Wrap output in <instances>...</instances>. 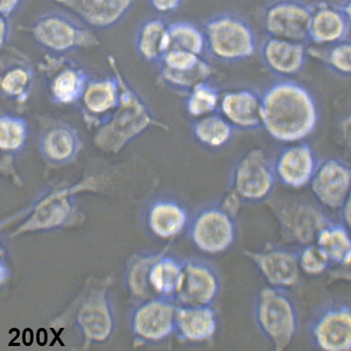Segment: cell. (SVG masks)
<instances>
[{"label":"cell","mask_w":351,"mask_h":351,"mask_svg":"<svg viewBox=\"0 0 351 351\" xmlns=\"http://www.w3.org/2000/svg\"><path fill=\"white\" fill-rule=\"evenodd\" d=\"M313 5L302 0H274L262 14L265 36L309 44Z\"/></svg>","instance_id":"11"},{"label":"cell","mask_w":351,"mask_h":351,"mask_svg":"<svg viewBox=\"0 0 351 351\" xmlns=\"http://www.w3.org/2000/svg\"><path fill=\"white\" fill-rule=\"evenodd\" d=\"M19 29L28 32L39 47L51 55L66 56L100 45L91 28L60 12L39 16L29 25L20 26Z\"/></svg>","instance_id":"5"},{"label":"cell","mask_w":351,"mask_h":351,"mask_svg":"<svg viewBox=\"0 0 351 351\" xmlns=\"http://www.w3.org/2000/svg\"><path fill=\"white\" fill-rule=\"evenodd\" d=\"M38 148L47 163L62 167L77 157L82 141L77 129L71 124L46 117L39 122Z\"/></svg>","instance_id":"16"},{"label":"cell","mask_w":351,"mask_h":351,"mask_svg":"<svg viewBox=\"0 0 351 351\" xmlns=\"http://www.w3.org/2000/svg\"><path fill=\"white\" fill-rule=\"evenodd\" d=\"M262 128L278 143L304 142L316 130L319 110L316 99L304 84L280 79L261 94Z\"/></svg>","instance_id":"1"},{"label":"cell","mask_w":351,"mask_h":351,"mask_svg":"<svg viewBox=\"0 0 351 351\" xmlns=\"http://www.w3.org/2000/svg\"><path fill=\"white\" fill-rule=\"evenodd\" d=\"M221 94L223 92L210 80L197 84L184 95L187 115L193 120L219 111Z\"/></svg>","instance_id":"35"},{"label":"cell","mask_w":351,"mask_h":351,"mask_svg":"<svg viewBox=\"0 0 351 351\" xmlns=\"http://www.w3.org/2000/svg\"><path fill=\"white\" fill-rule=\"evenodd\" d=\"M10 19L5 17H0V45L1 49H5L9 44L10 34H11V24Z\"/></svg>","instance_id":"41"},{"label":"cell","mask_w":351,"mask_h":351,"mask_svg":"<svg viewBox=\"0 0 351 351\" xmlns=\"http://www.w3.org/2000/svg\"><path fill=\"white\" fill-rule=\"evenodd\" d=\"M237 219L221 203L203 206L191 217L187 228L189 238L199 252L221 255L235 244Z\"/></svg>","instance_id":"6"},{"label":"cell","mask_w":351,"mask_h":351,"mask_svg":"<svg viewBox=\"0 0 351 351\" xmlns=\"http://www.w3.org/2000/svg\"><path fill=\"white\" fill-rule=\"evenodd\" d=\"M221 290V276L215 266L199 258L184 261L183 280L175 298L177 304L213 305Z\"/></svg>","instance_id":"15"},{"label":"cell","mask_w":351,"mask_h":351,"mask_svg":"<svg viewBox=\"0 0 351 351\" xmlns=\"http://www.w3.org/2000/svg\"><path fill=\"white\" fill-rule=\"evenodd\" d=\"M342 269H345L346 270H347V271H348L351 274V264L350 265L349 267L342 268Z\"/></svg>","instance_id":"45"},{"label":"cell","mask_w":351,"mask_h":351,"mask_svg":"<svg viewBox=\"0 0 351 351\" xmlns=\"http://www.w3.org/2000/svg\"><path fill=\"white\" fill-rule=\"evenodd\" d=\"M339 128L343 143L351 151V112L341 120Z\"/></svg>","instance_id":"42"},{"label":"cell","mask_w":351,"mask_h":351,"mask_svg":"<svg viewBox=\"0 0 351 351\" xmlns=\"http://www.w3.org/2000/svg\"><path fill=\"white\" fill-rule=\"evenodd\" d=\"M351 28L341 5L328 1L313 5L308 43L321 47L333 45L349 38Z\"/></svg>","instance_id":"25"},{"label":"cell","mask_w":351,"mask_h":351,"mask_svg":"<svg viewBox=\"0 0 351 351\" xmlns=\"http://www.w3.org/2000/svg\"><path fill=\"white\" fill-rule=\"evenodd\" d=\"M25 0H0V13L3 17L11 19L21 9Z\"/></svg>","instance_id":"40"},{"label":"cell","mask_w":351,"mask_h":351,"mask_svg":"<svg viewBox=\"0 0 351 351\" xmlns=\"http://www.w3.org/2000/svg\"><path fill=\"white\" fill-rule=\"evenodd\" d=\"M0 91L3 98L16 107L28 103L34 91L35 70L31 60L14 47L3 49Z\"/></svg>","instance_id":"19"},{"label":"cell","mask_w":351,"mask_h":351,"mask_svg":"<svg viewBox=\"0 0 351 351\" xmlns=\"http://www.w3.org/2000/svg\"><path fill=\"white\" fill-rule=\"evenodd\" d=\"M108 63L119 80L120 104L108 122L97 129L94 143L101 151L117 153L147 131L155 121L147 104L125 78L114 56H108Z\"/></svg>","instance_id":"2"},{"label":"cell","mask_w":351,"mask_h":351,"mask_svg":"<svg viewBox=\"0 0 351 351\" xmlns=\"http://www.w3.org/2000/svg\"><path fill=\"white\" fill-rule=\"evenodd\" d=\"M92 30H107L126 18L135 0H55Z\"/></svg>","instance_id":"21"},{"label":"cell","mask_w":351,"mask_h":351,"mask_svg":"<svg viewBox=\"0 0 351 351\" xmlns=\"http://www.w3.org/2000/svg\"><path fill=\"white\" fill-rule=\"evenodd\" d=\"M236 131L219 111L193 119L191 123L192 134L197 142L213 150L227 146Z\"/></svg>","instance_id":"33"},{"label":"cell","mask_w":351,"mask_h":351,"mask_svg":"<svg viewBox=\"0 0 351 351\" xmlns=\"http://www.w3.org/2000/svg\"><path fill=\"white\" fill-rule=\"evenodd\" d=\"M183 274L184 261L160 253L153 261L148 276L149 288L153 297L175 301L183 280Z\"/></svg>","instance_id":"29"},{"label":"cell","mask_w":351,"mask_h":351,"mask_svg":"<svg viewBox=\"0 0 351 351\" xmlns=\"http://www.w3.org/2000/svg\"><path fill=\"white\" fill-rule=\"evenodd\" d=\"M75 211V199L70 189L56 191L43 197L35 204L23 228L58 227L70 220Z\"/></svg>","instance_id":"28"},{"label":"cell","mask_w":351,"mask_h":351,"mask_svg":"<svg viewBox=\"0 0 351 351\" xmlns=\"http://www.w3.org/2000/svg\"><path fill=\"white\" fill-rule=\"evenodd\" d=\"M309 186L322 208L340 210L351 192V167L337 158L319 161Z\"/></svg>","instance_id":"17"},{"label":"cell","mask_w":351,"mask_h":351,"mask_svg":"<svg viewBox=\"0 0 351 351\" xmlns=\"http://www.w3.org/2000/svg\"><path fill=\"white\" fill-rule=\"evenodd\" d=\"M219 112L240 131L262 128L261 94L251 88H238L221 94Z\"/></svg>","instance_id":"24"},{"label":"cell","mask_w":351,"mask_h":351,"mask_svg":"<svg viewBox=\"0 0 351 351\" xmlns=\"http://www.w3.org/2000/svg\"><path fill=\"white\" fill-rule=\"evenodd\" d=\"M339 211L341 212V223L351 232V192Z\"/></svg>","instance_id":"43"},{"label":"cell","mask_w":351,"mask_h":351,"mask_svg":"<svg viewBox=\"0 0 351 351\" xmlns=\"http://www.w3.org/2000/svg\"><path fill=\"white\" fill-rule=\"evenodd\" d=\"M149 3L157 13L165 14L172 13L183 5L184 0H148Z\"/></svg>","instance_id":"39"},{"label":"cell","mask_w":351,"mask_h":351,"mask_svg":"<svg viewBox=\"0 0 351 351\" xmlns=\"http://www.w3.org/2000/svg\"><path fill=\"white\" fill-rule=\"evenodd\" d=\"M121 99V86L118 76L112 75L93 77L88 82L82 99L76 104L80 118L90 128L95 130L111 118Z\"/></svg>","instance_id":"14"},{"label":"cell","mask_w":351,"mask_h":351,"mask_svg":"<svg viewBox=\"0 0 351 351\" xmlns=\"http://www.w3.org/2000/svg\"><path fill=\"white\" fill-rule=\"evenodd\" d=\"M77 326L86 340L101 343L108 340L114 332V319L111 302L105 293H96L82 306Z\"/></svg>","instance_id":"26"},{"label":"cell","mask_w":351,"mask_h":351,"mask_svg":"<svg viewBox=\"0 0 351 351\" xmlns=\"http://www.w3.org/2000/svg\"><path fill=\"white\" fill-rule=\"evenodd\" d=\"M159 254H148L137 257L128 273V286L134 295L142 300L154 298L148 285V276L153 261Z\"/></svg>","instance_id":"37"},{"label":"cell","mask_w":351,"mask_h":351,"mask_svg":"<svg viewBox=\"0 0 351 351\" xmlns=\"http://www.w3.org/2000/svg\"><path fill=\"white\" fill-rule=\"evenodd\" d=\"M324 49L311 50L313 54L319 58L326 68L333 74L341 77H351V40L347 38L341 42L328 47Z\"/></svg>","instance_id":"36"},{"label":"cell","mask_w":351,"mask_h":351,"mask_svg":"<svg viewBox=\"0 0 351 351\" xmlns=\"http://www.w3.org/2000/svg\"><path fill=\"white\" fill-rule=\"evenodd\" d=\"M252 312L256 328L274 350L283 351L293 344L300 330V313L288 289L261 288L254 298Z\"/></svg>","instance_id":"3"},{"label":"cell","mask_w":351,"mask_h":351,"mask_svg":"<svg viewBox=\"0 0 351 351\" xmlns=\"http://www.w3.org/2000/svg\"><path fill=\"white\" fill-rule=\"evenodd\" d=\"M273 163L278 182L298 189L309 185L319 160L310 144L300 142L282 148Z\"/></svg>","instance_id":"20"},{"label":"cell","mask_w":351,"mask_h":351,"mask_svg":"<svg viewBox=\"0 0 351 351\" xmlns=\"http://www.w3.org/2000/svg\"><path fill=\"white\" fill-rule=\"evenodd\" d=\"M276 215L282 237L296 247L314 243L318 232L332 221L324 210L308 203L285 206Z\"/></svg>","instance_id":"18"},{"label":"cell","mask_w":351,"mask_h":351,"mask_svg":"<svg viewBox=\"0 0 351 351\" xmlns=\"http://www.w3.org/2000/svg\"><path fill=\"white\" fill-rule=\"evenodd\" d=\"M220 326L215 306H177L175 334L184 342L204 345L215 340Z\"/></svg>","instance_id":"23"},{"label":"cell","mask_w":351,"mask_h":351,"mask_svg":"<svg viewBox=\"0 0 351 351\" xmlns=\"http://www.w3.org/2000/svg\"><path fill=\"white\" fill-rule=\"evenodd\" d=\"M177 306L169 298L154 297L143 300L133 311L131 318L132 330L136 340L155 344L175 333Z\"/></svg>","instance_id":"13"},{"label":"cell","mask_w":351,"mask_h":351,"mask_svg":"<svg viewBox=\"0 0 351 351\" xmlns=\"http://www.w3.org/2000/svg\"><path fill=\"white\" fill-rule=\"evenodd\" d=\"M244 255L266 285L289 290L300 283L302 272L296 247L267 245L259 249L245 250Z\"/></svg>","instance_id":"10"},{"label":"cell","mask_w":351,"mask_h":351,"mask_svg":"<svg viewBox=\"0 0 351 351\" xmlns=\"http://www.w3.org/2000/svg\"><path fill=\"white\" fill-rule=\"evenodd\" d=\"M340 5L341 6L343 11H344L347 19H348L351 28V0H343V2Z\"/></svg>","instance_id":"44"},{"label":"cell","mask_w":351,"mask_h":351,"mask_svg":"<svg viewBox=\"0 0 351 351\" xmlns=\"http://www.w3.org/2000/svg\"><path fill=\"white\" fill-rule=\"evenodd\" d=\"M277 182L273 160L262 149H252L234 165L230 191L243 204H258L272 195Z\"/></svg>","instance_id":"7"},{"label":"cell","mask_w":351,"mask_h":351,"mask_svg":"<svg viewBox=\"0 0 351 351\" xmlns=\"http://www.w3.org/2000/svg\"><path fill=\"white\" fill-rule=\"evenodd\" d=\"M157 66L160 82L184 95L197 84L208 82L213 75L212 64L203 56L180 50L165 52Z\"/></svg>","instance_id":"12"},{"label":"cell","mask_w":351,"mask_h":351,"mask_svg":"<svg viewBox=\"0 0 351 351\" xmlns=\"http://www.w3.org/2000/svg\"><path fill=\"white\" fill-rule=\"evenodd\" d=\"M262 62L280 79H293L304 70L309 56L308 44L265 36L260 47Z\"/></svg>","instance_id":"22"},{"label":"cell","mask_w":351,"mask_h":351,"mask_svg":"<svg viewBox=\"0 0 351 351\" xmlns=\"http://www.w3.org/2000/svg\"><path fill=\"white\" fill-rule=\"evenodd\" d=\"M30 136L29 124L22 116L3 112L0 118V148L2 168L13 167Z\"/></svg>","instance_id":"32"},{"label":"cell","mask_w":351,"mask_h":351,"mask_svg":"<svg viewBox=\"0 0 351 351\" xmlns=\"http://www.w3.org/2000/svg\"><path fill=\"white\" fill-rule=\"evenodd\" d=\"M206 51L217 62L238 63L256 55L259 45L252 24L242 16L220 13L206 19L203 26Z\"/></svg>","instance_id":"4"},{"label":"cell","mask_w":351,"mask_h":351,"mask_svg":"<svg viewBox=\"0 0 351 351\" xmlns=\"http://www.w3.org/2000/svg\"><path fill=\"white\" fill-rule=\"evenodd\" d=\"M189 217L184 206L173 199L161 197L152 202L146 213V223L151 232L161 239L176 237L188 228Z\"/></svg>","instance_id":"27"},{"label":"cell","mask_w":351,"mask_h":351,"mask_svg":"<svg viewBox=\"0 0 351 351\" xmlns=\"http://www.w3.org/2000/svg\"><path fill=\"white\" fill-rule=\"evenodd\" d=\"M168 38V51L180 50L197 56H203L206 51L203 28L186 20L169 23Z\"/></svg>","instance_id":"34"},{"label":"cell","mask_w":351,"mask_h":351,"mask_svg":"<svg viewBox=\"0 0 351 351\" xmlns=\"http://www.w3.org/2000/svg\"><path fill=\"white\" fill-rule=\"evenodd\" d=\"M297 248L298 265L302 274L310 277H319L334 269L316 244L311 243Z\"/></svg>","instance_id":"38"},{"label":"cell","mask_w":351,"mask_h":351,"mask_svg":"<svg viewBox=\"0 0 351 351\" xmlns=\"http://www.w3.org/2000/svg\"><path fill=\"white\" fill-rule=\"evenodd\" d=\"M167 20L160 17L148 19L141 24L135 38V48L139 58L150 64H158L168 51Z\"/></svg>","instance_id":"30"},{"label":"cell","mask_w":351,"mask_h":351,"mask_svg":"<svg viewBox=\"0 0 351 351\" xmlns=\"http://www.w3.org/2000/svg\"><path fill=\"white\" fill-rule=\"evenodd\" d=\"M38 70L48 97L59 106H75L91 78L82 64L67 56L47 53L38 64Z\"/></svg>","instance_id":"9"},{"label":"cell","mask_w":351,"mask_h":351,"mask_svg":"<svg viewBox=\"0 0 351 351\" xmlns=\"http://www.w3.org/2000/svg\"><path fill=\"white\" fill-rule=\"evenodd\" d=\"M334 268H347L351 264V232L341 221H330L318 232L314 242Z\"/></svg>","instance_id":"31"},{"label":"cell","mask_w":351,"mask_h":351,"mask_svg":"<svg viewBox=\"0 0 351 351\" xmlns=\"http://www.w3.org/2000/svg\"><path fill=\"white\" fill-rule=\"evenodd\" d=\"M308 335L317 350H351V302L340 298L324 302L311 317Z\"/></svg>","instance_id":"8"}]
</instances>
